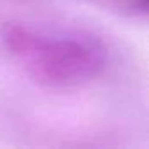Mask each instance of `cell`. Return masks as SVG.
<instances>
[{
  "mask_svg": "<svg viewBox=\"0 0 149 149\" xmlns=\"http://www.w3.org/2000/svg\"><path fill=\"white\" fill-rule=\"evenodd\" d=\"M126 6L142 13V14H149V0H125Z\"/></svg>",
  "mask_w": 149,
  "mask_h": 149,
  "instance_id": "7a4b0ae2",
  "label": "cell"
},
{
  "mask_svg": "<svg viewBox=\"0 0 149 149\" xmlns=\"http://www.w3.org/2000/svg\"><path fill=\"white\" fill-rule=\"evenodd\" d=\"M2 42L28 76L46 88H76L86 84L107 67V47L86 32H42L11 23Z\"/></svg>",
  "mask_w": 149,
  "mask_h": 149,
  "instance_id": "6da1fadb",
  "label": "cell"
}]
</instances>
